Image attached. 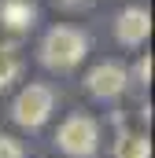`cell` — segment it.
Returning a JSON list of instances; mask_svg holds the SVG:
<instances>
[{"instance_id": "1", "label": "cell", "mask_w": 155, "mask_h": 158, "mask_svg": "<svg viewBox=\"0 0 155 158\" xmlns=\"http://www.w3.org/2000/svg\"><path fill=\"white\" fill-rule=\"evenodd\" d=\"M85 52H89V37L74 26H52L41 40V63L48 70H70L85 59Z\"/></svg>"}, {"instance_id": "2", "label": "cell", "mask_w": 155, "mask_h": 158, "mask_svg": "<svg viewBox=\"0 0 155 158\" xmlns=\"http://www.w3.org/2000/svg\"><path fill=\"white\" fill-rule=\"evenodd\" d=\"M52 107H55V96L48 85H26L11 103V118L22 129H41L52 114Z\"/></svg>"}, {"instance_id": "3", "label": "cell", "mask_w": 155, "mask_h": 158, "mask_svg": "<svg viewBox=\"0 0 155 158\" xmlns=\"http://www.w3.org/2000/svg\"><path fill=\"white\" fill-rule=\"evenodd\" d=\"M55 143H59L70 158H89V155H96V143H100V125L89 118V114H70V118L59 125Z\"/></svg>"}, {"instance_id": "4", "label": "cell", "mask_w": 155, "mask_h": 158, "mask_svg": "<svg viewBox=\"0 0 155 158\" xmlns=\"http://www.w3.org/2000/svg\"><path fill=\"white\" fill-rule=\"evenodd\" d=\"M126 85H129V70L122 63H96L85 77L89 96H96V99H115L126 92Z\"/></svg>"}, {"instance_id": "5", "label": "cell", "mask_w": 155, "mask_h": 158, "mask_svg": "<svg viewBox=\"0 0 155 158\" xmlns=\"http://www.w3.org/2000/svg\"><path fill=\"white\" fill-rule=\"evenodd\" d=\"M152 33V15L144 7H122L115 19V40L126 48H140Z\"/></svg>"}, {"instance_id": "6", "label": "cell", "mask_w": 155, "mask_h": 158, "mask_svg": "<svg viewBox=\"0 0 155 158\" xmlns=\"http://www.w3.org/2000/svg\"><path fill=\"white\" fill-rule=\"evenodd\" d=\"M33 19H37V7L30 0H4L0 4V22L7 30H30Z\"/></svg>"}, {"instance_id": "7", "label": "cell", "mask_w": 155, "mask_h": 158, "mask_svg": "<svg viewBox=\"0 0 155 158\" xmlns=\"http://www.w3.org/2000/svg\"><path fill=\"white\" fill-rule=\"evenodd\" d=\"M115 158H152V143L140 132H126L115 143Z\"/></svg>"}, {"instance_id": "8", "label": "cell", "mask_w": 155, "mask_h": 158, "mask_svg": "<svg viewBox=\"0 0 155 158\" xmlns=\"http://www.w3.org/2000/svg\"><path fill=\"white\" fill-rule=\"evenodd\" d=\"M22 70V55L15 44H0V88H7Z\"/></svg>"}, {"instance_id": "9", "label": "cell", "mask_w": 155, "mask_h": 158, "mask_svg": "<svg viewBox=\"0 0 155 158\" xmlns=\"http://www.w3.org/2000/svg\"><path fill=\"white\" fill-rule=\"evenodd\" d=\"M0 158H22V143L7 132H0Z\"/></svg>"}, {"instance_id": "10", "label": "cell", "mask_w": 155, "mask_h": 158, "mask_svg": "<svg viewBox=\"0 0 155 158\" xmlns=\"http://www.w3.org/2000/svg\"><path fill=\"white\" fill-rule=\"evenodd\" d=\"M137 77L144 81V85H148V81H152V55H144V59H140V63H137Z\"/></svg>"}, {"instance_id": "11", "label": "cell", "mask_w": 155, "mask_h": 158, "mask_svg": "<svg viewBox=\"0 0 155 158\" xmlns=\"http://www.w3.org/2000/svg\"><path fill=\"white\" fill-rule=\"evenodd\" d=\"M63 4H78V0H63Z\"/></svg>"}]
</instances>
